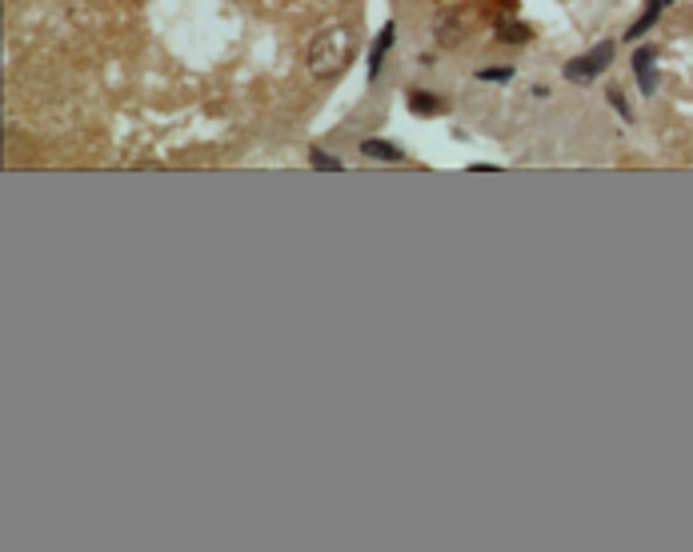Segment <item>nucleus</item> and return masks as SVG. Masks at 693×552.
Returning a JSON list of instances; mask_svg holds the SVG:
<instances>
[{"label":"nucleus","mask_w":693,"mask_h":552,"mask_svg":"<svg viewBox=\"0 0 693 552\" xmlns=\"http://www.w3.org/2000/svg\"><path fill=\"white\" fill-rule=\"evenodd\" d=\"M353 61V28L329 24L309 41V72L321 80H332L349 69Z\"/></svg>","instance_id":"1"},{"label":"nucleus","mask_w":693,"mask_h":552,"mask_svg":"<svg viewBox=\"0 0 693 552\" xmlns=\"http://www.w3.org/2000/svg\"><path fill=\"white\" fill-rule=\"evenodd\" d=\"M613 64V44L602 41V44H594L589 52H581V56H573V61L566 64V77L573 84H589L594 77H602V72Z\"/></svg>","instance_id":"2"},{"label":"nucleus","mask_w":693,"mask_h":552,"mask_svg":"<svg viewBox=\"0 0 693 552\" xmlns=\"http://www.w3.org/2000/svg\"><path fill=\"white\" fill-rule=\"evenodd\" d=\"M393 36H397V24L389 21L377 33V41H373V49H369V80H377L381 77V61H385V52L393 49Z\"/></svg>","instance_id":"3"},{"label":"nucleus","mask_w":693,"mask_h":552,"mask_svg":"<svg viewBox=\"0 0 693 552\" xmlns=\"http://www.w3.org/2000/svg\"><path fill=\"white\" fill-rule=\"evenodd\" d=\"M361 153L369 156V161H385V164H401L405 161L401 148L389 145V140H381V136H365L361 140Z\"/></svg>","instance_id":"4"},{"label":"nucleus","mask_w":693,"mask_h":552,"mask_svg":"<svg viewBox=\"0 0 693 552\" xmlns=\"http://www.w3.org/2000/svg\"><path fill=\"white\" fill-rule=\"evenodd\" d=\"M409 105H413V112H421V117H437L441 108V97H433V92H421V89H413L409 92Z\"/></svg>","instance_id":"5"},{"label":"nucleus","mask_w":693,"mask_h":552,"mask_svg":"<svg viewBox=\"0 0 693 552\" xmlns=\"http://www.w3.org/2000/svg\"><path fill=\"white\" fill-rule=\"evenodd\" d=\"M661 8H665V0H650V5H645V13H641V21L637 24H630V41H637V36L641 33H650L653 24H658V16H661Z\"/></svg>","instance_id":"6"},{"label":"nucleus","mask_w":693,"mask_h":552,"mask_svg":"<svg viewBox=\"0 0 693 552\" xmlns=\"http://www.w3.org/2000/svg\"><path fill=\"white\" fill-rule=\"evenodd\" d=\"M653 61H658V49H653V44H641V49L633 52V72H637V77L653 72Z\"/></svg>","instance_id":"7"},{"label":"nucleus","mask_w":693,"mask_h":552,"mask_svg":"<svg viewBox=\"0 0 693 552\" xmlns=\"http://www.w3.org/2000/svg\"><path fill=\"white\" fill-rule=\"evenodd\" d=\"M309 164L313 168H329V173H341V161L329 153H321V148H309Z\"/></svg>","instance_id":"8"},{"label":"nucleus","mask_w":693,"mask_h":552,"mask_svg":"<svg viewBox=\"0 0 693 552\" xmlns=\"http://www.w3.org/2000/svg\"><path fill=\"white\" fill-rule=\"evenodd\" d=\"M477 80H485V84H505V80H513V69H477Z\"/></svg>","instance_id":"9"},{"label":"nucleus","mask_w":693,"mask_h":552,"mask_svg":"<svg viewBox=\"0 0 693 552\" xmlns=\"http://www.w3.org/2000/svg\"><path fill=\"white\" fill-rule=\"evenodd\" d=\"M609 105H613V108H617V117H622V120H633V108H630V105H625V97H622V89H609Z\"/></svg>","instance_id":"10"},{"label":"nucleus","mask_w":693,"mask_h":552,"mask_svg":"<svg viewBox=\"0 0 693 552\" xmlns=\"http://www.w3.org/2000/svg\"><path fill=\"white\" fill-rule=\"evenodd\" d=\"M501 36H517V41H525V36H529V28H521V24H501Z\"/></svg>","instance_id":"11"},{"label":"nucleus","mask_w":693,"mask_h":552,"mask_svg":"<svg viewBox=\"0 0 693 552\" xmlns=\"http://www.w3.org/2000/svg\"><path fill=\"white\" fill-rule=\"evenodd\" d=\"M665 5H670V0H665Z\"/></svg>","instance_id":"12"}]
</instances>
